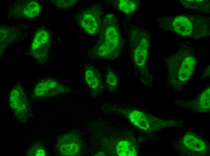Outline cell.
<instances>
[{"label":"cell","instance_id":"cell-1","mask_svg":"<svg viewBox=\"0 0 210 156\" xmlns=\"http://www.w3.org/2000/svg\"><path fill=\"white\" fill-rule=\"evenodd\" d=\"M167 74V82L176 92L181 91L192 76L197 59L191 44H180L177 50L164 59Z\"/></svg>","mask_w":210,"mask_h":156},{"label":"cell","instance_id":"cell-2","mask_svg":"<svg viewBox=\"0 0 210 156\" xmlns=\"http://www.w3.org/2000/svg\"><path fill=\"white\" fill-rule=\"evenodd\" d=\"M158 23L162 29L184 38L199 40L210 35V17L200 14L161 16Z\"/></svg>","mask_w":210,"mask_h":156},{"label":"cell","instance_id":"cell-3","mask_svg":"<svg viewBox=\"0 0 210 156\" xmlns=\"http://www.w3.org/2000/svg\"><path fill=\"white\" fill-rule=\"evenodd\" d=\"M98 40L92 51L96 58L114 59L119 56L122 45L118 20L113 14L103 19Z\"/></svg>","mask_w":210,"mask_h":156},{"label":"cell","instance_id":"cell-4","mask_svg":"<svg viewBox=\"0 0 210 156\" xmlns=\"http://www.w3.org/2000/svg\"><path fill=\"white\" fill-rule=\"evenodd\" d=\"M129 35L134 63L140 81L144 85L151 86L152 79L147 67L150 42L148 33L139 27H133Z\"/></svg>","mask_w":210,"mask_h":156},{"label":"cell","instance_id":"cell-5","mask_svg":"<svg viewBox=\"0 0 210 156\" xmlns=\"http://www.w3.org/2000/svg\"><path fill=\"white\" fill-rule=\"evenodd\" d=\"M113 110L126 116L135 127L147 132L153 133L172 127L181 126L182 120L163 119L141 110L113 106Z\"/></svg>","mask_w":210,"mask_h":156},{"label":"cell","instance_id":"cell-6","mask_svg":"<svg viewBox=\"0 0 210 156\" xmlns=\"http://www.w3.org/2000/svg\"><path fill=\"white\" fill-rule=\"evenodd\" d=\"M177 152L186 156H206L209 154V143L202 136L191 131L186 133L175 145Z\"/></svg>","mask_w":210,"mask_h":156},{"label":"cell","instance_id":"cell-7","mask_svg":"<svg viewBox=\"0 0 210 156\" xmlns=\"http://www.w3.org/2000/svg\"><path fill=\"white\" fill-rule=\"evenodd\" d=\"M8 104L14 116L19 122L25 123L28 121L31 114L30 101L20 83L16 84L11 89Z\"/></svg>","mask_w":210,"mask_h":156},{"label":"cell","instance_id":"cell-8","mask_svg":"<svg viewBox=\"0 0 210 156\" xmlns=\"http://www.w3.org/2000/svg\"><path fill=\"white\" fill-rule=\"evenodd\" d=\"M102 16L101 6L95 4L81 10L78 15L77 20L80 26L87 33L93 35L100 31Z\"/></svg>","mask_w":210,"mask_h":156},{"label":"cell","instance_id":"cell-9","mask_svg":"<svg viewBox=\"0 0 210 156\" xmlns=\"http://www.w3.org/2000/svg\"><path fill=\"white\" fill-rule=\"evenodd\" d=\"M49 32L40 28L36 32L30 49L31 56L40 63L43 64L48 56L50 38Z\"/></svg>","mask_w":210,"mask_h":156},{"label":"cell","instance_id":"cell-10","mask_svg":"<svg viewBox=\"0 0 210 156\" xmlns=\"http://www.w3.org/2000/svg\"><path fill=\"white\" fill-rule=\"evenodd\" d=\"M70 88L57 80L52 78H46L39 81L33 89V97L43 99L69 92Z\"/></svg>","mask_w":210,"mask_h":156},{"label":"cell","instance_id":"cell-11","mask_svg":"<svg viewBox=\"0 0 210 156\" xmlns=\"http://www.w3.org/2000/svg\"><path fill=\"white\" fill-rule=\"evenodd\" d=\"M40 4L34 0L17 1L11 6L9 16L17 19H32L37 17L41 13Z\"/></svg>","mask_w":210,"mask_h":156},{"label":"cell","instance_id":"cell-12","mask_svg":"<svg viewBox=\"0 0 210 156\" xmlns=\"http://www.w3.org/2000/svg\"><path fill=\"white\" fill-rule=\"evenodd\" d=\"M178 106L197 113H207L210 111V88L207 87L195 98L189 100H177Z\"/></svg>","mask_w":210,"mask_h":156},{"label":"cell","instance_id":"cell-13","mask_svg":"<svg viewBox=\"0 0 210 156\" xmlns=\"http://www.w3.org/2000/svg\"><path fill=\"white\" fill-rule=\"evenodd\" d=\"M81 142L79 137L70 133L63 135L58 140L57 144L58 151L63 156H74L79 152Z\"/></svg>","mask_w":210,"mask_h":156},{"label":"cell","instance_id":"cell-14","mask_svg":"<svg viewBox=\"0 0 210 156\" xmlns=\"http://www.w3.org/2000/svg\"><path fill=\"white\" fill-rule=\"evenodd\" d=\"M85 80L89 87L95 94L101 91L104 85L101 75L98 70L91 64H87L84 70Z\"/></svg>","mask_w":210,"mask_h":156},{"label":"cell","instance_id":"cell-15","mask_svg":"<svg viewBox=\"0 0 210 156\" xmlns=\"http://www.w3.org/2000/svg\"><path fill=\"white\" fill-rule=\"evenodd\" d=\"M20 33L15 27L6 26L0 27V54L13 40L17 39Z\"/></svg>","mask_w":210,"mask_h":156},{"label":"cell","instance_id":"cell-16","mask_svg":"<svg viewBox=\"0 0 210 156\" xmlns=\"http://www.w3.org/2000/svg\"><path fill=\"white\" fill-rule=\"evenodd\" d=\"M116 153L119 156H136L138 155L137 148L133 140L121 139L116 144Z\"/></svg>","mask_w":210,"mask_h":156},{"label":"cell","instance_id":"cell-17","mask_svg":"<svg viewBox=\"0 0 210 156\" xmlns=\"http://www.w3.org/2000/svg\"><path fill=\"white\" fill-rule=\"evenodd\" d=\"M179 2L185 8L208 14L210 11V0H181Z\"/></svg>","mask_w":210,"mask_h":156},{"label":"cell","instance_id":"cell-18","mask_svg":"<svg viewBox=\"0 0 210 156\" xmlns=\"http://www.w3.org/2000/svg\"><path fill=\"white\" fill-rule=\"evenodd\" d=\"M118 9L126 14H130L134 12L137 8L135 2L129 0H119L117 3Z\"/></svg>","mask_w":210,"mask_h":156},{"label":"cell","instance_id":"cell-19","mask_svg":"<svg viewBox=\"0 0 210 156\" xmlns=\"http://www.w3.org/2000/svg\"><path fill=\"white\" fill-rule=\"evenodd\" d=\"M105 81L106 85L110 91H113L118 86L119 79L116 74L112 70L108 69L105 75Z\"/></svg>","mask_w":210,"mask_h":156},{"label":"cell","instance_id":"cell-20","mask_svg":"<svg viewBox=\"0 0 210 156\" xmlns=\"http://www.w3.org/2000/svg\"><path fill=\"white\" fill-rule=\"evenodd\" d=\"M27 156H44L46 152L43 145L40 142L34 143L29 148L26 154Z\"/></svg>","mask_w":210,"mask_h":156},{"label":"cell","instance_id":"cell-21","mask_svg":"<svg viewBox=\"0 0 210 156\" xmlns=\"http://www.w3.org/2000/svg\"><path fill=\"white\" fill-rule=\"evenodd\" d=\"M51 2L54 5L60 8H65L71 7L75 4L77 0H51Z\"/></svg>","mask_w":210,"mask_h":156}]
</instances>
